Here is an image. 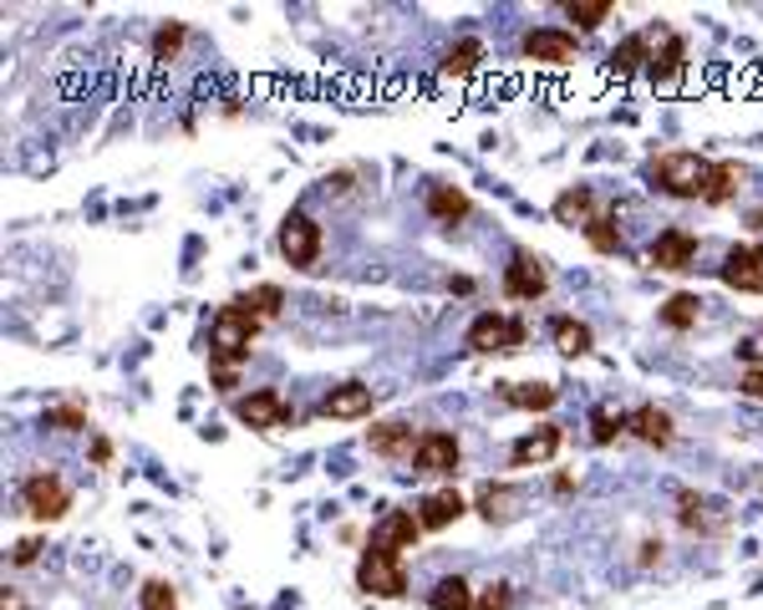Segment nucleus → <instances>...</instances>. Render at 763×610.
Returning <instances> with one entry per match:
<instances>
[{"label": "nucleus", "mask_w": 763, "mask_h": 610, "mask_svg": "<svg viewBox=\"0 0 763 610\" xmlns=\"http://www.w3.org/2000/svg\"><path fill=\"white\" fill-rule=\"evenodd\" d=\"M367 443L377 458H418L423 432H413V422H403V418H387L367 432Z\"/></svg>", "instance_id": "4468645a"}, {"label": "nucleus", "mask_w": 763, "mask_h": 610, "mask_svg": "<svg viewBox=\"0 0 763 610\" xmlns=\"http://www.w3.org/2000/svg\"><path fill=\"white\" fill-rule=\"evenodd\" d=\"M642 67H652V31H636V37H626L611 51V72L616 77H632V72H642Z\"/></svg>", "instance_id": "5701e85b"}, {"label": "nucleus", "mask_w": 763, "mask_h": 610, "mask_svg": "<svg viewBox=\"0 0 763 610\" xmlns=\"http://www.w3.org/2000/svg\"><path fill=\"white\" fill-rule=\"evenodd\" d=\"M632 432L642 438V443H652V448H667L672 438H677V422H672L667 407H636V412H632Z\"/></svg>", "instance_id": "aec40b11"}, {"label": "nucleus", "mask_w": 763, "mask_h": 610, "mask_svg": "<svg viewBox=\"0 0 763 610\" xmlns=\"http://www.w3.org/2000/svg\"><path fill=\"white\" fill-rule=\"evenodd\" d=\"M652 264H656V270H667V276L692 270V264H697V234H692V229H682V224L662 229V234L652 240Z\"/></svg>", "instance_id": "9d476101"}, {"label": "nucleus", "mask_w": 763, "mask_h": 610, "mask_svg": "<svg viewBox=\"0 0 763 610\" xmlns=\"http://www.w3.org/2000/svg\"><path fill=\"white\" fill-rule=\"evenodd\" d=\"M749 224H753V229H763V209H753V214H749Z\"/></svg>", "instance_id": "a18cd8bd"}, {"label": "nucleus", "mask_w": 763, "mask_h": 610, "mask_svg": "<svg viewBox=\"0 0 763 610\" xmlns=\"http://www.w3.org/2000/svg\"><path fill=\"white\" fill-rule=\"evenodd\" d=\"M707 179H713V163L703 153H687V148H672V153L652 158V183L672 199H703Z\"/></svg>", "instance_id": "f03ea898"}, {"label": "nucleus", "mask_w": 763, "mask_h": 610, "mask_svg": "<svg viewBox=\"0 0 763 610\" xmlns=\"http://www.w3.org/2000/svg\"><path fill=\"white\" fill-rule=\"evenodd\" d=\"M717 276L739 296H763V244H733L717 264Z\"/></svg>", "instance_id": "6e6552de"}, {"label": "nucleus", "mask_w": 763, "mask_h": 610, "mask_svg": "<svg viewBox=\"0 0 763 610\" xmlns=\"http://www.w3.org/2000/svg\"><path fill=\"white\" fill-rule=\"evenodd\" d=\"M478 61H484V41L468 37L443 57V77H468V72H478Z\"/></svg>", "instance_id": "c756f323"}, {"label": "nucleus", "mask_w": 763, "mask_h": 610, "mask_svg": "<svg viewBox=\"0 0 763 610\" xmlns=\"http://www.w3.org/2000/svg\"><path fill=\"white\" fill-rule=\"evenodd\" d=\"M357 586L367 590V596H377V600H403L407 596V570H403V560L387 554V550H361Z\"/></svg>", "instance_id": "39448f33"}, {"label": "nucleus", "mask_w": 763, "mask_h": 610, "mask_svg": "<svg viewBox=\"0 0 763 610\" xmlns=\"http://www.w3.org/2000/svg\"><path fill=\"white\" fill-rule=\"evenodd\" d=\"M697 316H703V300L692 296V290H677V296L662 300V326H672V331H687V326H697Z\"/></svg>", "instance_id": "c85d7f7f"}, {"label": "nucleus", "mask_w": 763, "mask_h": 610, "mask_svg": "<svg viewBox=\"0 0 763 610\" xmlns=\"http://www.w3.org/2000/svg\"><path fill=\"white\" fill-rule=\"evenodd\" d=\"M743 163H713V179H707V193H703V203H733L739 199V189H743Z\"/></svg>", "instance_id": "a878e982"}, {"label": "nucleus", "mask_w": 763, "mask_h": 610, "mask_svg": "<svg viewBox=\"0 0 763 610\" xmlns=\"http://www.w3.org/2000/svg\"><path fill=\"white\" fill-rule=\"evenodd\" d=\"M37 554H41V539H21L11 560H16V564H37Z\"/></svg>", "instance_id": "ea45409f"}, {"label": "nucleus", "mask_w": 763, "mask_h": 610, "mask_svg": "<svg viewBox=\"0 0 763 610\" xmlns=\"http://www.w3.org/2000/svg\"><path fill=\"white\" fill-rule=\"evenodd\" d=\"M448 290H454V296H468V290H474V280H468V276H454V280H448Z\"/></svg>", "instance_id": "c03bdc74"}, {"label": "nucleus", "mask_w": 763, "mask_h": 610, "mask_svg": "<svg viewBox=\"0 0 763 610\" xmlns=\"http://www.w3.org/2000/svg\"><path fill=\"white\" fill-rule=\"evenodd\" d=\"M499 397L509 407H525V412H545V407H555L561 387H555V382H509Z\"/></svg>", "instance_id": "b1692460"}, {"label": "nucleus", "mask_w": 763, "mask_h": 610, "mask_svg": "<svg viewBox=\"0 0 763 610\" xmlns=\"http://www.w3.org/2000/svg\"><path fill=\"white\" fill-rule=\"evenodd\" d=\"M260 316L245 311L239 300H229L225 311L215 316V326H209V367H229L239 371L245 361H250V347H255V336H260Z\"/></svg>", "instance_id": "f257e3e1"}, {"label": "nucleus", "mask_w": 763, "mask_h": 610, "mask_svg": "<svg viewBox=\"0 0 763 610\" xmlns=\"http://www.w3.org/2000/svg\"><path fill=\"white\" fill-rule=\"evenodd\" d=\"M321 412L326 418H367L371 412V387L367 382H341L321 397Z\"/></svg>", "instance_id": "6ab92c4d"}, {"label": "nucleus", "mask_w": 763, "mask_h": 610, "mask_svg": "<svg viewBox=\"0 0 763 610\" xmlns=\"http://www.w3.org/2000/svg\"><path fill=\"white\" fill-rule=\"evenodd\" d=\"M561 453V428L555 422H545V428H535V432H525L519 443L509 448V458H514V468H529V463H549V458Z\"/></svg>", "instance_id": "f3484780"}, {"label": "nucleus", "mask_w": 763, "mask_h": 610, "mask_svg": "<svg viewBox=\"0 0 763 610\" xmlns=\"http://www.w3.org/2000/svg\"><path fill=\"white\" fill-rule=\"evenodd\" d=\"M235 418L245 422V428H260V432H270V428H280L286 418H296L286 407V397L275 392V387H255V392H245V397H235Z\"/></svg>", "instance_id": "1a4fd4ad"}, {"label": "nucleus", "mask_w": 763, "mask_h": 610, "mask_svg": "<svg viewBox=\"0 0 763 610\" xmlns=\"http://www.w3.org/2000/svg\"><path fill=\"white\" fill-rule=\"evenodd\" d=\"M652 560H662V539H646L642 554H636V564H652Z\"/></svg>", "instance_id": "a19ab883"}, {"label": "nucleus", "mask_w": 763, "mask_h": 610, "mask_svg": "<svg viewBox=\"0 0 763 610\" xmlns=\"http://www.w3.org/2000/svg\"><path fill=\"white\" fill-rule=\"evenodd\" d=\"M739 357L749 361V367H763V331H759V336H749V341H743V347H739Z\"/></svg>", "instance_id": "58836bf2"}, {"label": "nucleus", "mask_w": 763, "mask_h": 610, "mask_svg": "<svg viewBox=\"0 0 763 610\" xmlns=\"http://www.w3.org/2000/svg\"><path fill=\"white\" fill-rule=\"evenodd\" d=\"M464 514H468V503L458 499V489H433L428 499L418 503V524L423 529H448V524H458Z\"/></svg>", "instance_id": "a211bd4d"}, {"label": "nucleus", "mask_w": 763, "mask_h": 610, "mask_svg": "<svg viewBox=\"0 0 763 610\" xmlns=\"http://www.w3.org/2000/svg\"><path fill=\"white\" fill-rule=\"evenodd\" d=\"M743 392H749L753 397V402H763V367H749V371H743Z\"/></svg>", "instance_id": "4c0bfd02"}, {"label": "nucleus", "mask_w": 763, "mask_h": 610, "mask_svg": "<svg viewBox=\"0 0 763 610\" xmlns=\"http://www.w3.org/2000/svg\"><path fill=\"white\" fill-rule=\"evenodd\" d=\"M235 300L245 306V311L260 316V321H275V316H280V300H286V296H280V286H255L250 296H235Z\"/></svg>", "instance_id": "72a5a7b5"}, {"label": "nucleus", "mask_w": 763, "mask_h": 610, "mask_svg": "<svg viewBox=\"0 0 763 610\" xmlns=\"http://www.w3.org/2000/svg\"><path fill=\"white\" fill-rule=\"evenodd\" d=\"M596 347V336H591V326L585 321H575V316H561V321H555V351H561V357H585V351Z\"/></svg>", "instance_id": "bb28decb"}, {"label": "nucleus", "mask_w": 763, "mask_h": 610, "mask_svg": "<svg viewBox=\"0 0 763 610\" xmlns=\"http://www.w3.org/2000/svg\"><path fill=\"white\" fill-rule=\"evenodd\" d=\"M585 244L596 254H616L621 250V224L611 214H596L591 224H585Z\"/></svg>", "instance_id": "7c9ffc66"}, {"label": "nucleus", "mask_w": 763, "mask_h": 610, "mask_svg": "<svg viewBox=\"0 0 763 610\" xmlns=\"http://www.w3.org/2000/svg\"><path fill=\"white\" fill-rule=\"evenodd\" d=\"M21 509L31 519H41V524H57V519L72 509V489H67L51 468H41V473H31V479L21 483Z\"/></svg>", "instance_id": "423d86ee"}, {"label": "nucleus", "mask_w": 763, "mask_h": 610, "mask_svg": "<svg viewBox=\"0 0 763 610\" xmlns=\"http://www.w3.org/2000/svg\"><path fill=\"white\" fill-rule=\"evenodd\" d=\"M504 290H509L514 300H539L549 290V270L539 264L535 250H514L509 270H504Z\"/></svg>", "instance_id": "f8f14e48"}, {"label": "nucleus", "mask_w": 763, "mask_h": 610, "mask_svg": "<svg viewBox=\"0 0 763 610\" xmlns=\"http://www.w3.org/2000/svg\"><path fill=\"white\" fill-rule=\"evenodd\" d=\"M47 428H57V432H82L87 428V407H77V402L51 407V412H47Z\"/></svg>", "instance_id": "c9c22d12"}, {"label": "nucleus", "mask_w": 763, "mask_h": 610, "mask_svg": "<svg viewBox=\"0 0 763 610\" xmlns=\"http://www.w3.org/2000/svg\"><path fill=\"white\" fill-rule=\"evenodd\" d=\"M275 250H280V260H286L290 270H310V264H316V254H321V224H316L306 209H290V214L280 219Z\"/></svg>", "instance_id": "7ed1b4c3"}, {"label": "nucleus", "mask_w": 763, "mask_h": 610, "mask_svg": "<svg viewBox=\"0 0 763 610\" xmlns=\"http://www.w3.org/2000/svg\"><path fill=\"white\" fill-rule=\"evenodd\" d=\"M621 432H632V412H621L616 402H601L591 412V443H616Z\"/></svg>", "instance_id": "cd10ccee"}, {"label": "nucleus", "mask_w": 763, "mask_h": 610, "mask_svg": "<svg viewBox=\"0 0 763 610\" xmlns=\"http://www.w3.org/2000/svg\"><path fill=\"white\" fill-rule=\"evenodd\" d=\"M677 519H682V529H692V534H723V529H727V509H723V503L697 499V493H687V489L677 493Z\"/></svg>", "instance_id": "2eb2a0df"}, {"label": "nucleus", "mask_w": 763, "mask_h": 610, "mask_svg": "<svg viewBox=\"0 0 763 610\" xmlns=\"http://www.w3.org/2000/svg\"><path fill=\"white\" fill-rule=\"evenodd\" d=\"M565 11H571V21L581 26V31H596L601 21H611V16H616V6H611V0H571Z\"/></svg>", "instance_id": "2f4dec72"}, {"label": "nucleus", "mask_w": 763, "mask_h": 610, "mask_svg": "<svg viewBox=\"0 0 763 610\" xmlns=\"http://www.w3.org/2000/svg\"><path fill=\"white\" fill-rule=\"evenodd\" d=\"M591 219H596V193L585 189V183H575V189H565L561 199H555V224H571L585 234Z\"/></svg>", "instance_id": "412c9836"}, {"label": "nucleus", "mask_w": 763, "mask_h": 610, "mask_svg": "<svg viewBox=\"0 0 763 610\" xmlns=\"http://www.w3.org/2000/svg\"><path fill=\"white\" fill-rule=\"evenodd\" d=\"M519 47H525V57L535 67H571L575 61V37L561 31V26H535V31H525Z\"/></svg>", "instance_id": "9b49d317"}, {"label": "nucleus", "mask_w": 763, "mask_h": 610, "mask_svg": "<svg viewBox=\"0 0 763 610\" xmlns=\"http://www.w3.org/2000/svg\"><path fill=\"white\" fill-rule=\"evenodd\" d=\"M468 209H474V199H468L458 183H433V189H428V214L443 219V224H458V219H468Z\"/></svg>", "instance_id": "4be33fe9"}, {"label": "nucleus", "mask_w": 763, "mask_h": 610, "mask_svg": "<svg viewBox=\"0 0 763 610\" xmlns=\"http://www.w3.org/2000/svg\"><path fill=\"white\" fill-rule=\"evenodd\" d=\"M184 41H189V26L184 21H168L153 31V61H174L184 51Z\"/></svg>", "instance_id": "473e14b6"}, {"label": "nucleus", "mask_w": 763, "mask_h": 610, "mask_svg": "<svg viewBox=\"0 0 763 610\" xmlns=\"http://www.w3.org/2000/svg\"><path fill=\"white\" fill-rule=\"evenodd\" d=\"M418 534H423L418 509H387V514L377 519V529H371L367 550H387L403 560V550H418Z\"/></svg>", "instance_id": "0eeeda50"}, {"label": "nucleus", "mask_w": 763, "mask_h": 610, "mask_svg": "<svg viewBox=\"0 0 763 610\" xmlns=\"http://www.w3.org/2000/svg\"><path fill=\"white\" fill-rule=\"evenodd\" d=\"M458 438L454 432H423V448L418 458H413V468H418L423 479H448V473H458Z\"/></svg>", "instance_id": "ddd939ff"}, {"label": "nucleus", "mask_w": 763, "mask_h": 610, "mask_svg": "<svg viewBox=\"0 0 763 610\" xmlns=\"http://www.w3.org/2000/svg\"><path fill=\"white\" fill-rule=\"evenodd\" d=\"M474 596H478V590L468 586L464 574H443L438 586L428 590V606L433 610H474Z\"/></svg>", "instance_id": "393cba45"}, {"label": "nucleus", "mask_w": 763, "mask_h": 610, "mask_svg": "<svg viewBox=\"0 0 763 610\" xmlns=\"http://www.w3.org/2000/svg\"><path fill=\"white\" fill-rule=\"evenodd\" d=\"M474 509H478L484 524H509V519L525 509V493L514 489V483H484L478 499H474Z\"/></svg>", "instance_id": "dca6fc26"}, {"label": "nucleus", "mask_w": 763, "mask_h": 610, "mask_svg": "<svg viewBox=\"0 0 763 610\" xmlns=\"http://www.w3.org/2000/svg\"><path fill=\"white\" fill-rule=\"evenodd\" d=\"M138 606H143V610H179V590L168 586V580H143Z\"/></svg>", "instance_id": "f704fd0d"}, {"label": "nucleus", "mask_w": 763, "mask_h": 610, "mask_svg": "<svg viewBox=\"0 0 763 610\" xmlns=\"http://www.w3.org/2000/svg\"><path fill=\"white\" fill-rule=\"evenodd\" d=\"M514 606V586L509 580H489V586L474 596V610H509Z\"/></svg>", "instance_id": "e433bc0d"}, {"label": "nucleus", "mask_w": 763, "mask_h": 610, "mask_svg": "<svg viewBox=\"0 0 763 610\" xmlns=\"http://www.w3.org/2000/svg\"><path fill=\"white\" fill-rule=\"evenodd\" d=\"M0 610H26L21 590H6V596H0Z\"/></svg>", "instance_id": "37998d69"}, {"label": "nucleus", "mask_w": 763, "mask_h": 610, "mask_svg": "<svg viewBox=\"0 0 763 610\" xmlns=\"http://www.w3.org/2000/svg\"><path fill=\"white\" fill-rule=\"evenodd\" d=\"M108 458H112V443H108V438H97V443H92V463H108Z\"/></svg>", "instance_id": "79ce46f5"}, {"label": "nucleus", "mask_w": 763, "mask_h": 610, "mask_svg": "<svg viewBox=\"0 0 763 610\" xmlns=\"http://www.w3.org/2000/svg\"><path fill=\"white\" fill-rule=\"evenodd\" d=\"M464 341H468V351H474V357H504V351H519V347H525V321L484 311L474 326H468Z\"/></svg>", "instance_id": "20e7f679"}]
</instances>
